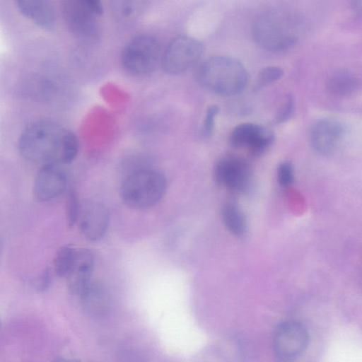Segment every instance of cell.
Here are the masks:
<instances>
[{"label":"cell","mask_w":362,"mask_h":362,"mask_svg":"<svg viewBox=\"0 0 362 362\" xmlns=\"http://www.w3.org/2000/svg\"><path fill=\"white\" fill-rule=\"evenodd\" d=\"M18 149L28 160L40 164H69L76 158L79 143L70 130L48 121L30 124L22 132Z\"/></svg>","instance_id":"6da1fadb"},{"label":"cell","mask_w":362,"mask_h":362,"mask_svg":"<svg viewBox=\"0 0 362 362\" xmlns=\"http://www.w3.org/2000/svg\"><path fill=\"white\" fill-rule=\"evenodd\" d=\"M196 78L207 91L221 96L240 93L247 86L248 74L238 59L227 56H213L198 66Z\"/></svg>","instance_id":"7a4b0ae2"},{"label":"cell","mask_w":362,"mask_h":362,"mask_svg":"<svg viewBox=\"0 0 362 362\" xmlns=\"http://www.w3.org/2000/svg\"><path fill=\"white\" fill-rule=\"evenodd\" d=\"M252 33L255 43L262 49L280 52L296 43L299 28L291 17L279 11H269L256 19Z\"/></svg>","instance_id":"3957f363"},{"label":"cell","mask_w":362,"mask_h":362,"mask_svg":"<svg viewBox=\"0 0 362 362\" xmlns=\"http://www.w3.org/2000/svg\"><path fill=\"white\" fill-rule=\"evenodd\" d=\"M167 189L166 178L154 169H141L132 172L122 182L119 194L129 207L144 209L156 204Z\"/></svg>","instance_id":"277c9868"},{"label":"cell","mask_w":362,"mask_h":362,"mask_svg":"<svg viewBox=\"0 0 362 362\" xmlns=\"http://www.w3.org/2000/svg\"><path fill=\"white\" fill-rule=\"evenodd\" d=\"M160 45L155 37L142 34L133 38L124 48L121 62L132 75L143 76L153 72L160 61Z\"/></svg>","instance_id":"5b68a950"},{"label":"cell","mask_w":362,"mask_h":362,"mask_svg":"<svg viewBox=\"0 0 362 362\" xmlns=\"http://www.w3.org/2000/svg\"><path fill=\"white\" fill-rule=\"evenodd\" d=\"M203 52V45L198 40L188 35L177 36L164 50L160 59L162 68L168 74H181L199 60Z\"/></svg>","instance_id":"8992f818"},{"label":"cell","mask_w":362,"mask_h":362,"mask_svg":"<svg viewBox=\"0 0 362 362\" xmlns=\"http://www.w3.org/2000/svg\"><path fill=\"white\" fill-rule=\"evenodd\" d=\"M309 343V334L300 322L286 320L276 327L272 344L276 356L281 361H289L299 357Z\"/></svg>","instance_id":"52a82bcc"},{"label":"cell","mask_w":362,"mask_h":362,"mask_svg":"<svg viewBox=\"0 0 362 362\" xmlns=\"http://www.w3.org/2000/svg\"><path fill=\"white\" fill-rule=\"evenodd\" d=\"M213 176L218 185L234 193L243 194L251 185L252 172L246 160L228 155L220 158L215 163Z\"/></svg>","instance_id":"ba28073f"},{"label":"cell","mask_w":362,"mask_h":362,"mask_svg":"<svg viewBox=\"0 0 362 362\" xmlns=\"http://www.w3.org/2000/svg\"><path fill=\"white\" fill-rule=\"evenodd\" d=\"M62 12L68 29L76 37L89 42L98 39L95 15L78 0H62Z\"/></svg>","instance_id":"9c48e42d"},{"label":"cell","mask_w":362,"mask_h":362,"mask_svg":"<svg viewBox=\"0 0 362 362\" xmlns=\"http://www.w3.org/2000/svg\"><path fill=\"white\" fill-rule=\"evenodd\" d=\"M274 141V133L266 127L252 122L235 127L229 136V143L234 148H247L253 156L267 151Z\"/></svg>","instance_id":"30bf717a"},{"label":"cell","mask_w":362,"mask_h":362,"mask_svg":"<svg viewBox=\"0 0 362 362\" xmlns=\"http://www.w3.org/2000/svg\"><path fill=\"white\" fill-rule=\"evenodd\" d=\"M81 233L90 241L102 238L108 228V209L98 201H86L80 205L77 219Z\"/></svg>","instance_id":"8fae6325"},{"label":"cell","mask_w":362,"mask_h":362,"mask_svg":"<svg viewBox=\"0 0 362 362\" xmlns=\"http://www.w3.org/2000/svg\"><path fill=\"white\" fill-rule=\"evenodd\" d=\"M344 135V127L341 122L332 118H321L311 127L310 142L316 153L327 156L337 148Z\"/></svg>","instance_id":"7c38bea8"},{"label":"cell","mask_w":362,"mask_h":362,"mask_svg":"<svg viewBox=\"0 0 362 362\" xmlns=\"http://www.w3.org/2000/svg\"><path fill=\"white\" fill-rule=\"evenodd\" d=\"M66 182V173L60 164L42 165L34 181V194L40 202L50 201L64 192Z\"/></svg>","instance_id":"4fadbf2b"},{"label":"cell","mask_w":362,"mask_h":362,"mask_svg":"<svg viewBox=\"0 0 362 362\" xmlns=\"http://www.w3.org/2000/svg\"><path fill=\"white\" fill-rule=\"evenodd\" d=\"M94 268V256L91 251L83 249L76 251L74 261L66 276L69 291L79 297L91 283Z\"/></svg>","instance_id":"5bb4252c"},{"label":"cell","mask_w":362,"mask_h":362,"mask_svg":"<svg viewBox=\"0 0 362 362\" xmlns=\"http://www.w3.org/2000/svg\"><path fill=\"white\" fill-rule=\"evenodd\" d=\"M21 13L42 27L54 23V10L49 0H16Z\"/></svg>","instance_id":"9a60e30c"},{"label":"cell","mask_w":362,"mask_h":362,"mask_svg":"<svg viewBox=\"0 0 362 362\" xmlns=\"http://www.w3.org/2000/svg\"><path fill=\"white\" fill-rule=\"evenodd\" d=\"M327 90L337 97H346L356 93L360 87L358 78L346 69L334 71L326 82Z\"/></svg>","instance_id":"2e32d148"},{"label":"cell","mask_w":362,"mask_h":362,"mask_svg":"<svg viewBox=\"0 0 362 362\" xmlns=\"http://www.w3.org/2000/svg\"><path fill=\"white\" fill-rule=\"evenodd\" d=\"M79 298L85 308L93 315H104L108 310V296L100 285L90 283Z\"/></svg>","instance_id":"e0dca14e"},{"label":"cell","mask_w":362,"mask_h":362,"mask_svg":"<svg viewBox=\"0 0 362 362\" xmlns=\"http://www.w3.org/2000/svg\"><path fill=\"white\" fill-rule=\"evenodd\" d=\"M148 0H110L112 16L119 22H131L144 11Z\"/></svg>","instance_id":"ac0fdd59"},{"label":"cell","mask_w":362,"mask_h":362,"mask_svg":"<svg viewBox=\"0 0 362 362\" xmlns=\"http://www.w3.org/2000/svg\"><path fill=\"white\" fill-rule=\"evenodd\" d=\"M221 219L226 228L234 235L242 237L247 233V218L236 204H226L221 209Z\"/></svg>","instance_id":"d6986e66"},{"label":"cell","mask_w":362,"mask_h":362,"mask_svg":"<svg viewBox=\"0 0 362 362\" xmlns=\"http://www.w3.org/2000/svg\"><path fill=\"white\" fill-rule=\"evenodd\" d=\"M76 251L69 245L59 248L54 259V271L60 278L66 277L74 261Z\"/></svg>","instance_id":"ffe728a7"},{"label":"cell","mask_w":362,"mask_h":362,"mask_svg":"<svg viewBox=\"0 0 362 362\" xmlns=\"http://www.w3.org/2000/svg\"><path fill=\"white\" fill-rule=\"evenodd\" d=\"M284 74L282 69L276 66H269L262 69L258 74L253 90L258 91L269 84L279 80Z\"/></svg>","instance_id":"44dd1931"},{"label":"cell","mask_w":362,"mask_h":362,"mask_svg":"<svg viewBox=\"0 0 362 362\" xmlns=\"http://www.w3.org/2000/svg\"><path fill=\"white\" fill-rule=\"evenodd\" d=\"M218 112L219 107L216 105H212L206 109L200 130L203 138H209L213 134Z\"/></svg>","instance_id":"7402d4cb"},{"label":"cell","mask_w":362,"mask_h":362,"mask_svg":"<svg viewBox=\"0 0 362 362\" xmlns=\"http://www.w3.org/2000/svg\"><path fill=\"white\" fill-rule=\"evenodd\" d=\"M277 180L283 188H287L294 182V168L291 162H281L277 168Z\"/></svg>","instance_id":"603a6c76"},{"label":"cell","mask_w":362,"mask_h":362,"mask_svg":"<svg viewBox=\"0 0 362 362\" xmlns=\"http://www.w3.org/2000/svg\"><path fill=\"white\" fill-rule=\"evenodd\" d=\"M295 101L291 94H288L274 117V123L281 124L288 121L293 115Z\"/></svg>","instance_id":"cb8c5ba5"},{"label":"cell","mask_w":362,"mask_h":362,"mask_svg":"<svg viewBox=\"0 0 362 362\" xmlns=\"http://www.w3.org/2000/svg\"><path fill=\"white\" fill-rule=\"evenodd\" d=\"M80 205L76 192L72 189L69 190L66 199V216L68 224L71 227L77 222Z\"/></svg>","instance_id":"d4e9b609"},{"label":"cell","mask_w":362,"mask_h":362,"mask_svg":"<svg viewBox=\"0 0 362 362\" xmlns=\"http://www.w3.org/2000/svg\"><path fill=\"white\" fill-rule=\"evenodd\" d=\"M53 276L52 269L49 267L45 269L36 282V288L39 292H45L52 286Z\"/></svg>","instance_id":"484cf974"},{"label":"cell","mask_w":362,"mask_h":362,"mask_svg":"<svg viewBox=\"0 0 362 362\" xmlns=\"http://www.w3.org/2000/svg\"><path fill=\"white\" fill-rule=\"evenodd\" d=\"M95 16L103 13V4L101 0H78Z\"/></svg>","instance_id":"4316f807"},{"label":"cell","mask_w":362,"mask_h":362,"mask_svg":"<svg viewBox=\"0 0 362 362\" xmlns=\"http://www.w3.org/2000/svg\"><path fill=\"white\" fill-rule=\"evenodd\" d=\"M2 249H3V245H2L1 240L0 238V259H1V254H2Z\"/></svg>","instance_id":"83f0119b"},{"label":"cell","mask_w":362,"mask_h":362,"mask_svg":"<svg viewBox=\"0 0 362 362\" xmlns=\"http://www.w3.org/2000/svg\"><path fill=\"white\" fill-rule=\"evenodd\" d=\"M0 327H1V320H0Z\"/></svg>","instance_id":"f1b7e54d"}]
</instances>
